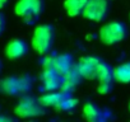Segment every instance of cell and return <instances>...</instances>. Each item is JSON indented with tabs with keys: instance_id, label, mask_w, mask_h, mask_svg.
<instances>
[{
	"instance_id": "cell-5",
	"label": "cell",
	"mask_w": 130,
	"mask_h": 122,
	"mask_svg": "<svg viewBox=\"0 0 130 122\" xmlns=\"http://www.w3.org/2000/svg\"><path fill=\"white\" fill-rule=\"evenodd\" d=\"M46 57L42 58L41 61V66L42 69H54L59 74L64 75L67 74L70 69L74 68L75 61L72 53H59V55H45Z\"/></svg>"
},
{
	"instance_id": "cell-19",
	"label": "cell",
	"mask_w": 130,
	"mask_h": 122,
	"mask_svg": "<svg viewBox=\"0 0 130 122\" xmlns=\"http://www.w3.org/2000/svg\"><path fill=\"white\" fill-rule=\"evenodd\" d=\"M8 121H14V118L5 114H0V122H8Z\"/></svg>"
},
{
	"instance_id": "cell-11",
	"label": "cell",
	"mask_w": 130,
	"mask_h": 122,
	"mask_svg": "<svg viewBox=\"0 0 130 122\" xmlns=\"http://www.w3.org/2000/svg\"><path fill=\"white\" fill-rule=\"evenodd\" d=\"M73 92H68V90H62V89H57V90H52V92H45L42 93V95L38 98L40 103L43 107H57L65 98H68L69 95H72Z\"/></svg>"
},
{
	"instance_id": "cell-17",
	"label": "cell",
	"mask_w": 130,
	"mask_h": 122,
	"mask_svg": "<svg viewBox=\"0 0 130 122\" xmlns=\"http://www.w3.org/2000/svg\"><path fill=\"white\" fill-rule=\"evenodd\" d=\"M112 88H113V84H98L97 92L101 95H106V94H110L111 93Z\"/></svg>"
},
{
	"instance_id": "cell-2",
	"label": "cell",
	"mask_w": 130,
	"mask_h": 122,
	"mask_svg": "<svg viewBox=\"0 0 130 122\" xmlns=\"http://www.w3.org/2000/svg\"><path fill=\"white\" fill-rule=\"evenodd\" d=\"M45 12V0H18L14 13L28 26L36 24Z\"/></svg>"
},
{
	"instance_id": "cell-3",
	"label": "cell",
	"mask_w": 130,
	"mask_h": 122,
	"mask_svg": "<svg viewBox=\"0 0 130 122\" xmlns=\"http://www.w3.org/2000/svg\"><path fill=\"white\" fill-rule=\"evenodd\" d=\"M127 27L121 21H112L103 24L98 31V37L103 45L113 46L122 42L127 37Z\"/></svg>"
},
{
	"instance_id": "cell-23",
	"label": "cell",
	"mask_w": 130,
	"mask_h": 122,
	"mask_svg": "<svg viewBox=\"0 0 130 122\" xmlns=\"http://www.w3.org/2000/svg\"><path fill=\"white\" fill-rule=\"evenodd\" d=\"M129 19H130V14H129Z\"/></svg>"
},
{
	"instance_id": "cell-18",
	"label": "cell",
	"mask_w": 130,
	"mask_h": 122,
	"mask_svg": "<svg viewBox=\"0 0 130 122\" xmlns=\"http://www.w3.org/2000/svg\"><path fill=\"white\" fill-rule=\"evenodd\" d=\"M5 15L0 12V36H2L3 33H4V31H5Z\"/></svg>"
},
{
	"instance_id": "cell-15",
	"label": "cell",
	"mask_w": 130,
	"mask_h": 122,
	"mask_svg": "<svg viewBox=\"0 0 130 122\" xmlns=\"http://www.w3.org/2000/svg\"><path fill=\"white\" fill-rule=\"evenodd\" d=\"M113 79L120 84H130V61L113 68Z\"/></svg>"
},
{
	"instance_id": "cell-4",
	"label": "cell",
	"mask_w": 130,
	"mask_h": 122,
	"mask_svg": "<svg viewBox=\"0 0 130 122\" xmlns=\"http://www.w3.org/2000/svg\"><path fill=\"white\" fill-rule=\"evenodd\" d=\"M46 113V107H43L38 98L28 94H23L19 102L14 107V114L18 118H35L43 116Z\"/></svg>"
},
{
	"instance_id": "cell-10",
	"label": "cell",
	"mask_w": 130,
	"mask_h": 122,
	"mask_svg": "<svg viewBox=\"0 0 130 122\" xmlns=\"http://www.w3.org/2000/svg\"><path fill=\"white\" fill-rule=\"evenodd\" d=\"M29 51L28 43L23 38H14L5 46V56L10 60H17L26 56Z\"/></svg>"
},
{
	"instance_id": "cell-16",
	"label": "cell",
	"mask_w": 130,
	"mask_h": 122,
	"mask_svg": "<svg viewBox=\"0 0 130 122\" xmlns=\"http://www.w3.org/2000/svg\"><path fill=\"white\" fill-rule=\"evenodd\" d=\"M77 104H78V100L72 94L68 98H65L57 107H55V109H57V111H72L77 107Z\"/></svg>"
},
{
	"instance_id": "cell-20",
	"label": "cell",
	"mask_w": 130,
	"mask_h": 122,
	"mask_svg": "<svg viewBox=\"0 0 130 122\" xmlns=\"http://www.w3.org/2000/svg\"><path fill=\"white\" fill-rule=\"evenodd\" d=\"M9 2H10V0H0V10L4 9V8L9 4Z\"/></svg>"
},
{
	"instance_id": "cell-21",
	"label": "cell",
	"mask_w": 130,
	"mask_h": 122,
	"mask_svg": "<svg viewBox=\"0 0 130 122\" xmlns=\"http://www.w3.org/2000/svg\"><path fill=\"white\" fill-rule=\"evenodd\" d=\"M127 109H129V112H130V99H129V103H127Z\"/></svg>"
},
{
	"instance_id": "cell-1",
	"label": "cell",
	"mask_w": 130,
	"mask_h": 122,
	"mask_svg": "<svg viewBox=\"0 0 130 122\" xmlns=\"http://www.w3.org/2000/svg\"><path fill=\"white\" fill-rule=\"evenodd\" d=\"M55 27L50 23L38 24L32 34V48L40 55H47L52 51L55 43Z\"/></svg>"
},
{
	"instance_id": "cell-8",
	"label": "cell",
	"mask_w": 130,
	"mask_h": 122,
	"mask_svg": "<svg viewBox=\"0 0 130 122\" xmlns=\"http://www.w3.org/2000/svg\"><path fill=\"white\" fill-rule=\"evenodd\" d=\"M101 60H102L101 57L93 55L83 56L82 58H79V61L75 63V68L78 69V71L84 79L97 80V73H98Z\"/></svg>"
},
{
	"instance_id": "cell-12",
	"label": "cell",
	"mask_w": 130,
	"mask_h": 122,
	"mask_svg": "<svg viewBox=\"0 0 130 122\" xmlns=\"http://www.w3.org/2000/svg\"><path fill=\"white\" fill-rule=\"evenodd\" d=\"M84 80V78L80 75V73L78 71V69L74 68L70 69L67 74L62 75V85L61 89L62 90H68V92H73L77 87H79L82 84V82Z\"/></svg>"
},
{
	"instance_id": "cell-14",
	"label": "cell",
	"mask_w": 130,
	"mask_h": 122,
	"mask_svg": "<svg viewBox=\"0 0 130 122\" xmlns=\"http://www.w3.org/2000/svg\"><path fill=\"white\" fill-rule=\"evenodd\" d=\"M88 0H65L64 2V9L69 17H78L82 15Z\"/></svg>"
},
{
	"instance_id": "cell-7",
	"label": "cell",
	"mask_w": 130,
	"mask_h": 122,
	"mask_svg": "<svg viewBox=\"0 0 130 122\" xmlns=\"http://www.w3.org/2000/svg\"><path fill=\"white\" fill-rule=\"evenodd\" d=\"M82 113L84 119L88 122H106L113 118L112 111L110 108L101 107L93 100H87L83 104Z\"/></svg>"
},
{
	"instance_id": "cell-9",
	"label": "cell",
	"mask_w": 130,
	"mask_h": 122,
	"mask_svg": "<svg viewBox=\"0 0 130 122\" xmlns=\"http://www.w3.org/2000/svg\"><path fill=\"white\" fill-rule=\"evenodd\" d=\"M40 79H41V83H42V87H41L42 93L61 89L62 75L59 74L54 69H43V71L41 73Z\"/></svg>"
},
{
	"instance_id": "cell-22",
	"label": "cell",
	"mask_w": 130,
	"mask_h": 122,
	"mask_svg": "<svg viewBox=\"0 0 130 122\" xmlns=\"http://www.w3.org/2000/svg\"><path fill=\"white\" fill-rule=\"evenodd\" d=\"M2 68H3V64H2V61H0V71H2Z\"/></svg>"
},
{
	"instance_id": "cell-6",
	"label": "cell",
	"mask_w": 130,
	"mask_h": 122,
	"mask_svg": "<svg viewBox=\"0 0 130 122\" xmlns=\"http://www.w3.org/2000/svg\"><path fill=\"white\" fill-rule=\"evenodd\" d=\"M111 12V0H88L82 15L92 22H103Z\"/></svg>"
},
{
	"instance_id": "cell-13",
	"label": "cell",
	"mask_w": 130,
	"mask_h": 122,
	"mask_svg": "<svg viewBox=\"0 0 130 122\" xmlns=\"http://www.w3.org/2000/svg\"><path fill=\"white\" fill-rule=\"evenodd\" d=\"M0 92L7 95H22L21 78L19 76H8L0 80Z\"/></svg>"
}]
</instances>
